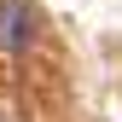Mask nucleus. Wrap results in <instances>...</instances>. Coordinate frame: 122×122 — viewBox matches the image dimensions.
Returning <instances> with one entry per match:
<instances>
[{
    "mask_svg": "<svg viewBox=\"0 0 122 122\" xmlns=\"http://www.w3.org/2000/svg\"><path fill=\"white\" fill-rule=\"evenodd\" d=\"M29 23H35V18H29L23 0H0V52H23L29 35H35Z\"/></svg>",
    "mask_w": 122,
    "mask_h": 122,
    "instance_id": "nucleus-1",
    "label": "nucleus"
}]
</instances>
